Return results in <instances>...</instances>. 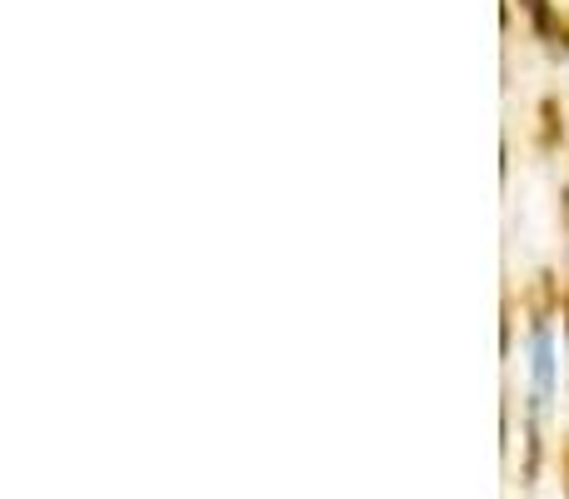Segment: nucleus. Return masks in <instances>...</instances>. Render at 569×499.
Segmentation results:
<instances>
[{
  "label": "nucleus",
  "mask_w": 569,
  "mask_h": 499,
  "mask_svg": "<svg viewBox=\"0 0 569 499\" xmlns=\"http://www.w3.org/2000/svg\"><path fill=\"white\" fill-rule=\"evenodd\" d=\"M565 315H569V305H565Z\"/></svg>",
  "instance_id": "nucleus-2"
},
{
  "label": "nucleus",
  "mask_w": 569,
  "mask_h": 499,
  "mask_svg": "<svg viewBox=\"0 0 569 499\" xmlns=\"http://www.w3.org/2000/svg\"><path fill=\"white\" fill-rule=\"evenodd\" d=\"M535 380H540V390H550V340H535Z\"/></svg>",
  "instance_id": "nucleus-1"
}]
</instances>
